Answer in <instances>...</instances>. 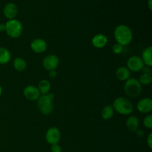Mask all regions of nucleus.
<instances>
[{"label": "nucleus", "instance_id": "nucleus-1", "mask_svg": "<svg viewBox=\"0 0 152 152\" xmlns=\"http://www.w3.org/2000/svg\"><path fill=\"white\" fill-rule=\"evenodd\" d=\"M114 35L117 42L123 46L130 44L133 39L132 29L126 25H118L114 30Z\"/></svg>", "mask_w": 152, "mask_h": 152}, {"label": "nucleus", "instance_id": "nucleus-2", "mask_svg": "<svg viewBox=\"0 0 152 152\" xmlns=\"http://www.w3.org/2000/svg\"><path fill=\"white\" fill-rule=\"evenodd\" d=\"M113 108L114 111L122 115H129L133 112L134 105L128 98L120 96L117 97L113 102Z\"/></svg>", "mask_w": 152, "mask_h": 152}, {"label": "nucleus", "instance_id": "nucleus-3", "mask_svg": "<svg viewBox=\"0 0 152 152\" xmlns=\"http://www.w3.org/2000/svg\"><path fill=\"white\" fill-rule=\"evenodd\" d=\"M54 99V94L50 93L41 95L37 99V106L40 112L45 115L51 114L53 109V100Z\"/></svg>", "mask_w": 152, "mask_h": 152}, {"label": "nucleus", "instance_id": "nucleus-4", "mask_svg": "<svg viewBox=\"0 0 152 152\" xmlns=\"http://www.w3.org/2000/svg\"><path fill=\"white\" fill-rule=\"evenodd\" d=\"M125 93L129 97H137L142 92V85L137 79L129 78L124 85Z\"/></svg>", "mask_w": 152, "mask_h": 152}, {"label": "nucleus", "instance_id": "nucleus-5", "mask_svg": "<svg viewBox=\"0 0 152 152\" xmlns=\"http://www.w3.org/2000/svg\"><path fill=\"white\" fill-rule=\"evenodd\" d=\"M23 31V26L20 21L17 19H10L5 23V32L11 38H18Z\"/></svg>", "mask_w": 152, "mask_h": 152}, {"label": "nucleus", "instance_id": "nucleus-6", "mask_svg": "<svg viewBox=\"0 0 152 152\" xmlns=\"http://www.w3.org/2000/svg\"><path fill=\"white\" fill-rule=\"evenodd\" d=\"M61 139V132L56 127H51L45 133V140L50 145L58 144Z\"/></svg>", "mask_w": 152, "mask_h": 152}, {"label": "nucleus", "instance_id": "nucleus-7", "mask_svg": "<svg viewBox=\"0 0 152 152\" xmlns=\"http://www.w3.org/2000/svg\"><path fill=\"white\" fill-rule=\"evenodd\" d=\"M144 67V63L141 57L138 56H132L128 59L127 68L130 71L139 72Z\"/></svg>", "mask_w": 152, "mask_h": 152}, {"label": "nucleus", "instance_id": "nucleus-8", "mask_svg": "<svg viewBox=\"0 0 152 152\" xmlns=\"http://www.w3.org/2000/svg\"><path fill=\"white\" fill-rule=\"evenodd\" d=\"M59 64V59L56 55L49 54L44 58L42 61V65L45 69L47 71H53L55 70Z\"/></svg>", "mask_w": 152, "mask_h": 152}, {"label": "nucleus", "instance_id": "nucleus-9", "mask_svg": "<svg viewBox=\"0 0 152 152\" xmlns=\"http://www.w3.org/2000/svg\"><path fill=\"white\" fill-rule=\"evenodd\" d=\"M23 94L25 97L30 101L37 100L41 96L39 89L34 86H26L23 90Z\"/></svg>", "mask_w": 152, "mask_h": 152}, {"label": "nucleus", "instance_id": "nucleus-10", "mask_svg": "<svg viewBox=\"0 0 152 152\" xmlns=\"http://www.w3.org/2000/svg\"><path fill=\"white\" fill-rule=\"evenodd\" d=\"M137 108L142 114H148L152 110V99L149 97L142 98L137 104Z\"/></svg>", "mask_w": 152, "mask_h": 152}, {"label": "nucleus", "instance_id": "nucleus-11", "mask_svg": "<svg viewBox=\"0 0 152 152\" xmlns=\"http://www.w3.org/2000/svg\"><path fill=\"white\" fill-rule=\"evenodd\" d=\"M47 43L42 39H35L31 42V48L34 53H42L47 50Z\"/></svg>", "mask_w": 152, "mask_h": 152}, {"label": "nucleus", "instance_id": "nucleus-12", "mask_svg": "<svg viewBox=\"0 0 152 152\" xmlns=\"http://www.w3.org/2000/svg\"><path fill=\"white\" fill-rule=\"evenodd\" d=\"M3 13H4V16H5L7 19H13L16 17V16L17 15L18 13V8L17 6L14 4V3H7L4 7V10H3Z\"/></svg>", "mask_w": 152, "mask_h": 152}, {"label": "nucleus", "instance_id": "nucleus-13", "mask_svg": "<svg viewBox=\"0 0 152 152\" xmlns=\"http://www.w3.org/2000/svg\"><path fill=\"white\" fill-rule=\"evenodd\" d=\"M91 43L94 47L96 48H102L105 47L108 43V38L105 35L102 34H96L92 38Z\"/></svg>", "mask_w": 152, "mask_h": 152}, {"label": "nucleus", "instance_id": "nucleus-14", "mask_svg": "<svg viewBox=\"0 0 152 152\" xmlns=\"http://www.w3.org/2000/svg\"><path fill=\"white\" fill-rule=\"evenodd\" d=\"M131 71L127 67L121 66L116 71V77L120 81H126L130 78Z\"/></svg>", "mask_w": 152, "mask_h": 152}, {"label": "nucleus", "instance_id": "nucleus-15", "mask_svg": "<svg viewBox=\"0 0 152 152\" xmlns=\"http://www.w3.org/2000/svg\"><path fill=\"white\" fill-rule=\"evenodd\" d=\"M139 119L136 116H130L126 120V127L131 132H135L139 128Z\"/></svg>", "mask_w": 152, "mask_h": 152}, {"label": "nucleus", "instance_id": "nucleus-16", "mask_svg": "<svg viewBox=\"0 0 152 152\" xmlns=\"http://www.w3.org/2000/svg\"><path fill=\"white\" fill-rule=\"evenodd\" d=\"M152 47L151 46H148V48L143 50L142 53V62H143L144 65L145 66L151 67L152 66Z\"/></svg>", "mask_w": 152, "mask_h": 152}, {"label": "nucleus", "instance_id": "nucleus-17", "mask_svg": "<svg viewBox=\"0 0 152 152\" xmlns=\"http://www.w3.org/2000/svg\"><path fill=\"white\" fill-rule=\"evenodd\" d=\"M13 65L16 71H19V72H22L26 69L27 62L23 58L16 57L13 59Z\"/></svg>", "mask_w": 152, "mask_h": 152}, {"label": "nucleus", "instance_id": "nucleus-18", "mask_svg": "<svg viewBox=\"0 0 152 152\" xmlns=\"http://www.w3.org/2000/svg\"><path fill=\"white\" fill-rule=\"evenodd\" d=\"M11 59V53L5 48L0 47V65L8 63Z\"/></svg>", "mask_w": 152, "mask_h": 152}, {"label": "nucleus", "instance_id": "nucleus-19", "mask_svg": "<svg viewBox=\"0 0 152 152\" xmlns=\"http://www.w3.org/2000/svg\"><path fill=\"white\" fill-rule=\"evenodd\" d=\"M50 83L48 80H42L39 83L38 87L37 88L39 91V93L41 94V95H45L47 94L50 92Z\"/></svg>", "mask_w": 152, "mask_h": 152}, {"label": "nucleus", "instance_id": "nucleus-20", "mask_svg": "<svg viewBox=\"0 0 152 152\" xmlns=\"http://www.w3.org/2000/svg\"><path fill=\"white\" fill-rule=\"evenodd\" d=\"M114 114V110L112 105H108L104 107L101 111V117L103 120H108L112 118Z\"/></svg>", "mask_w": 152, "mask_h": 152}, {"label": "nucleus", "instance_id": "nucleus-21", "mask_svg": "<svg viewBox=\"0 0 152 152\" xmlns=\"http://www.w3.org/2000/svg\"><path fill=\"white\" fill-rule=\"evenodd\" d=\"M139 82L141 85L143 86H148L152 82V76L149 74H142L140 77Z\"/></svg>", "mask_w": 152, "mask_h": 152}, {"label": "nucleus", "instance_id": "nucleus-22", "mask_svg": "<svg viewBox=\"0 0 152 152\" xmlns=\"http://www.w3.org/2000/svg\"><path fill=\"white\" fill-rule=\"evenodd\" d=\"M143 126L146 129H152V115L151 114H148L145 117L143 120Z\"/></svg>", "mask_w": 152, "mask_h": 152}, {"label": "nucleus", "instance_id": "nucleus-23", "mask_svg": "<svg viewBox=\"0 0 152 152\" xmlns=\"http://www.w3.org/2000/svg\"><path fill=\"white\" fill-rule=\"evenodd\" d=\"M123 50V46L119 43L116 42L112 47V51L114 54H120Z\"/></svg>", "mask_w": 152, "mask_h": 152}, {"label": "nucleus", "instance_id": "nucleus-24", "mask_svg": "<svg viewBox=\"0 0 152 152\" xmlns=\"http://www.w3.org/2000/svg\"><path fill=\"white\" fill-rule=\"evenodd\" d=\"M50 151H51V152H62V147L59 144H54V145H51Z\"/></svg>", "mask_w": 152, "mask_h": 152}, {"label": "nucleus", "instance_id": "nucleus-25", "mask_svg": "<svg viewBox=\"0 0 152 152\" xmlns=\"http://www.w3.org/2000/svg\"><path fill=\"white\" fill-rule=\"evenodd\" d=\"M141 71H142V74H151V67L144 66L143 68H142V69L141 70Z\"/></svg>", "mask_w": 152, "mask_h": 152}, {"label": "nucleus", "instance_id": "nucleus-26", "mask_svg": "<svg viewBox=\"0 0 152 152\" xmlns=\"http://www.w3.org/2000/svg\"><path fill=\"white\" fill-rule=\"evenodd\" d=\"M147 144L149 148H152V133H150L147 137Z\"/></svg>", "mask_w": 152, "mask_h": 152}, {"label": "nucleus", "instance_id": "nucleus-27", "mask_svg": "<svg viewBox=\"0 0 152 152\" xmlns=\"http://www.w3.org/2000/svg\"><path fill=\"white\" fill-rule=\"evenodd\" d=\"M136 134L139 137H142L144 136V132L142 130H141V129H137V130L136 131Z\"/></svg>", "mask_w": 152, "mask_h": 152}, {"label": "nucleus", "instance_id": "nucleus-28", "mask_svg": "<svg viewBox=\"0 0 152 152\" xmlns=\"http://www.w3.org/2000/svg\"><path fill=\"white\" fill-rule=\"evenodd\" d=\"M49 76H50V78H55L56 76V71L55 70H53V71H49Z\"/></svg>", "mask_w": 152, "mask_h": 152}, {"label": "nucleus", "instance_id": "nucleus-29", "mask_svg": "<svg viewBox=\"0 0 152 152\" xmlns=\"http://www.w3.org/2000/svg\"><path fill=\"white\" fill-rule=\"evenodd\" d=\"M5 31V24L1 23L0 24V32Z\"/></svg>", "mask_w": 152, "mask_h": 152}, {"label": "nucleus", "instance_id": "nucleus-30", "mask_svg": "<svg viewBox=\"0 0 152 152\" xmlns=\"http://www.w3.org/2000/svg\"><path fill=\"white\" fill-rule=\"evenodd\" d=\"M152 0H148V8H149L150 10H152Z\"/></svg>", "mask_w": 152, "mask_h": 152}, {"label": "nucleus", "instance_id": "nucleus-31", "mask_svg": "<svg viewBox=\"0 0 152 152\" xmlns=\"http://www.w3.org/2000/svg\"><path fill=\"white\" fill-rule=\"evenodd\" d=\"M1 93H2V88H1V87L0 86V96H1Z\"/></svg>", "mask_w": 152, "mask_h": 152}]
</instances>
